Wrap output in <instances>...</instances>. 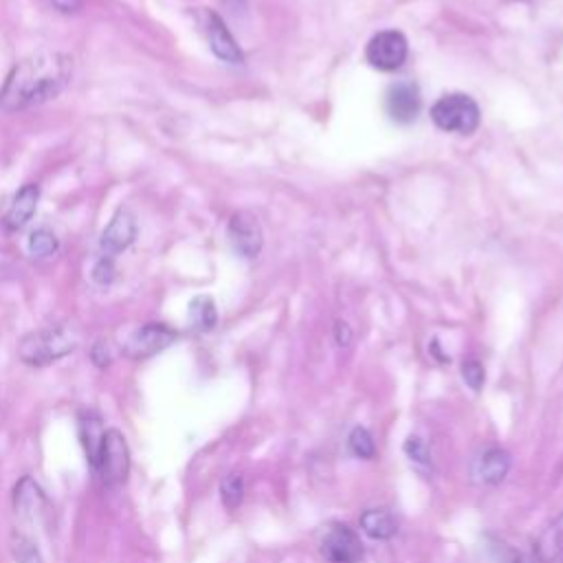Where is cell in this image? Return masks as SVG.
I'll use <instances>...</instances> for the list:
<instances>
[{
	"label": "cell",
	"instance_id": "6da1fadb",
	"mask_svg": "<svg viewBox=\"0 0 563 563\" xmlns=\"http://www.w3.org/2000/svg\"><path fill=\"white\" fill-rule=\"evenodd\" d=\"M73 77V57L59 51L35 53L9 70L0 88V110L20 112L57 97Z\"/></svg>",
	"mask_w": 563,
	"mask_h": 563
},
{
	"label": "cell",
	"instance_id": "7a4b0ae2",
	"mask_svg": "<svg viewBox=\"0 0 563 563\" xmlns=\"http://www.w3.org/2000/svg\"><path fill=\"white\" fill-rule=\"evenodd\" d=\"M75 347H77V336L68 328L51 325V328L26 332L18 343V356L26 365L44 367L70 354Z\"/></svg>",
	"mask_w": 563,
	"mask_h": 563
},
{
	"label": "cell",
	"instance_id": "3957f363",
	"mask_svg": "<svg viewBox=\"0 0 563 563\" xmlns=\"http://www.w3.org/2000/svg\"><path fill=\"white\" fill-rule=\"evenodd\" d=\"M431 121L444 132L473 134L479 128L482 112L473 97L464 92H449L431 106Z\"/></svg>",
	"mask_w": 563,
	"mask_h": 563
},
{
	"label": "cell",
	"instance_id": "277c9868",
	"mask_svg": "<svg viewBox=\"0 0 563 563\" xmlns=\"http://www.w3.org/2000/svg\"><path fill=\"white\" fill-rule=\"evenodd\" d=\"M95 468L106 486H121L130 473V449L119 429H106Z\"/></svg>",
	"mask_w": 563,
	"mask_h": 563
},
{
	"label": "cell",
	"instance_id": "5b68a950",
	"mask_svg": "<svg viewBox=\"0 0 563 563\" xmlns=\"http://www.w3.org/2000/svg\"><path fill=\"white\" fill-rule=\"evenodd\" d=\"M409 55V44L402 31L383 29L365 46V59L372 68L383 73L398 70Z\"/></svg>",
	"mask_w": 563,
	"mask_h": 563
},
{
	"label": "cell",
	"instance_id": "8992f818",
	"mask_svg": "<svg viewBox=\"0 0 563 563\" xmlns=\"http://www.w3.org/2000/svg\"><path fill=\"white\" fill-rule=\"evenodd\" d=\"M227 238H229V244L231 249L244 257V260H253L260 255L262 251V242H264V235H262V227L257 222V216L246 211V209H240L231 216L229 220V227H227Z\"/></svg>",
	"mask_w": 563,
	"mask_h": 563
},
{
	"label": "cell",
	"instance_id": "52a82bcc",
	"mask_svg": "<svg viewBox=\"0 0 563 563\" xmlns=\"http://www.w3.org/2000/svg\"><path fill=\"white\" fill-rule=\"evenodd\" d=\"M198 18H200V26L205 31V37H207L213 55L227 64H242L244 53H242L240 44L235 42L233 33L229 31V26L224 24V20L211 9H202L198 13Z\"/></svg>",
	"mask_w": 563,
	"mask_h": 563
},
{
	"label": "cell",
	"instance_id": "ba28073f",
	"mask_svg": "<svg viewBox=\"0 0 563 563\" xmlns=\"http://www.w3.org/2000/svg\"><path fill=\"white\" fill-rule=\"evenodd\" d=\"M178 332L174 328H169L167 323L161 321H150L143 323L141 328H136L128 343H125V354L132 358H150L158 352H163L165 347H169L176 341Z\"/></svg>",
	"mask_w": 563,
	"mask_h": 563
},
{
	"label": "cell",
	"instance_id": "9c48e42d",
	"mask_svg": "<svg viewBox=\"0 0 563 563\" xmlns=\"http://www.w3.org/2000/svg\"><path fill=\"white\" fill-rule=\"evenodd\" d=\"M321 554L330 563H358L363 559V545L352 528L334 523L321 539Z\"/></svg>",
	"mask_w": 563,
	"mask_h": 563
},
{
	"label": "cell",
	"instance_id": "30bf717a",
	"mask_svg": "<svg viewBox=\"0 0 563 563\" xmlns=\"http://www.w3.org/2000/svg\"><path fill=\"white\" fill-rule=\"evenodd\" d=\"M136 238V218L132 211L128 209H119L108 227L101 231V238H99V251H101V257H110L114 260L119 253H123Z\"/></svg>",
	"mask_w": 563,
	"mask_h": 563
},
{
	"label": "cell",
	"instance_id": "8fae6325",
	"mask_svg": "<svg viewBox=\"0 0 563 563\" xmlns=\"http://www.w3.org/2000/svg\"><path fill=\"white\" fill-rule=\"evenodd\" d=\"M385 108L391 121L411 123L420 112V90L413 81H396L385 95Z\"/></svg>",
	"mask_w": 563,
	"mask_h": 563
},
{
	"label": "cell",
	"instance_id": "7c38bea8",
	"mask_svg": "<svg viewBox=\"0 0 563 563\" xmlns=\"http://www.w3.org/2000/svg\"><path fill=\"white\" fill-rule=\"evenodd\" d=\"M13 508L26 521H40L46 515V495L40 484L29 475H24L13 488Z\"/></svg>",
	"mask_w": 563,
	"mask_h": 563
},
{
	"label": "cell",
	"instance_id": "4fadbf2b",
	"mask_svg": "<svg viewBox=\"0 0 563 563\" xmlns=\"http://www.w3.org/2000/svg\"><path fill=\"white\" fill-rule=\"evenodd\" d=\"M37 200H40V185L37 183L22 185L4 211V218H2L4 227L9 231L22 229L33 218V213L37 209Z\"/></svg>",
	"mask_w": 563,
	"mask_h": 563
},
{
	"label": "cell",
	"instance_id": "5bb4252c",
	"mask_svg": "<svg viewBox=\"0 0 563 563\" xmlns=\"http://www.w3.org/2000/svg\"><path fill=\"white\" fill-rule=\"evenodd\" d=\"M510 471V455L504 449H488L473 462V475L477 482L495 486L504 482Z\"/></svg>",
	"mask_w": 563,
	"mask_h": 563
},
{
	"label": "cell",
	"instance_id": "9a60e30c",
	"mask_svg": "<svg viewBox=\"0 0 563 563\" xmlns=\"http://www.w3.org/2000/svg\"><path fill=\"white\" fill-rule=\"evenodd\" d=\"M361 523V530L374 539V541H387L396 534L398 530V523H396V517L387 510V508H369L361 515L358 519Z\"/></svg>",
	"mask_w": 563,
	"mask_h": 563
},
{
	"label": "cell",
	"instance_id": "2e32d148",
	"mask_svg": "<svg viewBox=\"0 0 563 563\" xmlns=\"http://www.w3.org/2000/svg\"><path fill=\"white\" fill-rule=\"evenodd\" d=\"M563 556V515L541 532L534 541V559L539 563H556Z\"/></svg>",
	"mask_w": 563,
	"mask_h": 563
},
{
	"label": "cell",
	"instance_id": "e0dca14e",
	"mask_svg": "<svg viewBox=\"0 0 563 563\" xmlns=\"http://www.w3.org/2000/svg\"><path fill=\"white\" fill-rule=\"evenodd\" d=\"M218 321L216 301L209 295H198L189 301L187 308V323L194 332H209Z\"/></svg>",
	"mask_w": 563,
	"mask_h": 563
},
{
	"label": "cell",
	"instance_id": "ac0fdd59",
	"mask_svg": "<svg viewBox=\"0 0 563 563\" xmlns=\"http://www.w3.org/2000/svg\"><path fill=\"white\" fill-rule=\"evenodd\" d=\"M79 429H81V442H84L86 455H88L90 464L95 466L97 457H99V449H101V440H103V431L106 429L101 427V420L92 411L84 413Z\"/></svg>",
	"mask_w": 563,
	"mask_h": 563
},
{
	"label": "cell",
	"instance_id": "d6986e66",
	"mask_svg": "<svg viewBox=\"0 0 563 563\" xmlns=\"http://www.w3.org/2000/svg\"><path fill=\"white\" fill-rule=\"evenodd\" d=\"M9 548H11V554H13L15 563H44L42 552L35 545V541L29 534H24L22 530H18V528L11 530Z\"/></svg>",
	"mask_w": 563,
	"mask_h": 563
},
{
	"label": "cell",
	"instance_id": "ffe728a7",
	"mask_svg": "<svg viewBox=\"0 0 563 563\" xmlns=\"http://www.w3.org/2000/svg\"><path fill=\"white\" fill-rule=\"evenodd\" d=\"M347 449L354 457L361 460H372L376 455V444L372 433L365 427H354L347 435Z\"/></svg>",
	"mask_w": 563,
	"mask_h": 563
},
{
	"label": "cell",
	"instance_id": "44dd1931",
	"mask_svg": "<svg viewBox=\"0 0 563 563\" xmlns=\"http://www.w3.org/2000/svg\"><path fill=\"white\" fill-rule=\"evenodd\" d=\"M59 249L57 235L51 229H35L29 235V253L35 257H51Z\"/></svg>",
	"mask_w": 563,
	"mask_h": 563
},
{
	"label": "cell",
	"instance_id": "7402d4cb",
	"mask_svg": "<svg viewBox=\"0 0 563 563\" xmlns=\"http://www.w3.org/2000/svg\"><path fill=\"white\" fill-rule=\"evenodd\" d=\"M220 497H222L224 508L235 510L242 504V497H244V479L238 473L227 475L220 482Z\"/></svg>",
	"mask_w": 563,
	"mask_h": 563
},
{
	"label": "cell",
	"instance_id": "603a6c76",
	"mask_svg": "<svg viewBox=\"0 0 563 563\" xmlns=\"http://www.w3.org/2000/svg\"><path fill=\"white\" fill-rule=\"evenodd\" d=\"M402 449H405L407 457H409L413 464H420V466H429V464H431L429 449H427V444H424L418 435H409Z\"/></svg>",
	"mask_w": 563,
	"mask_h": 563
},
{
	"label": "cell",
	"instance_id": "cb8c5ba5",
	"mask_svg": "<svg viewBox=\"0 0 563 563\" xmlns=\"http://www.w3.org/2000/svg\"><path fill=\"white\" fill-rule=\"evenodd\" d=\"M462 376L466 380V385L473 389V391H479L482 385H484V367L479 361L471 358L462 365Z\"/></svg>",
	"mask_w": 563,
	"mask_h": 563
},
{
	"label": "cell",
	"instance_id": "d4e9b609",
	"mask_svg": "<svg viewBox=\"0 0 563 563\" xmlns=\"http://www.w3.org/2000/svg\"><path fill=\"white\" fill-rule=\"evenodd\" d=\"M114 273H117L114 260H110V257H99L92 266V279L101 286H108L114 279Z\"/></svg>",
	"mask_w": 563,
	"mask_h": 563
},
{
	"label": "cell",
	"instance_id": "484cf974",
	"mask_svg": "<svg viewBox=\"0 0 563 563\" xmlns=\"http://www.w3.org/2000/svg\"><path fill=\"white\" fill-rule=\"evenodd\" d=\"M90 356H92V361H95V365H97V367H106V365H110V361H112L110 343H108V341H97V343L92 345Z\"/></svg>",
	"mask_w": 563,
	"mask_h": 563
},
{
	"label": "cell",
	"instance_id": "4316f807",
	"mask_svg": "<svg viewBox=\"0 0 563 563\" xmlns=\"http://www.w3.org/2000/svg\"><path fill=\"white\" fill-rule=\"evenodd\" d=\"M62 13H75L81 9V0H48Z\"/></svg>",
	"mask_w": 563,
	"mask_h": 563
},
{
	"label": "cell",
	"instance_id": "83f0119b",
	"mask_svg": "<svg viewBox=\"0 0 563 563\" xmlns=\"http://www.w3.org/2000/svg\"><path fill=\"white\" fill-rule=\"evenodd\" d=\"M229 9H233V11H240L242 7H244V0H222Z\"/></svg>",
	"mask_w": 563,
	"mask_h": 563
},
{
	"label": "cell",
	"instance_id": "f1b7e54d",
	"mask_svg": "<svg viewBox=\"0 0 563 563\" xmlns=\"http://www.w3.org/2000/svg\"><path fill=\"white\" fill-rule=\"evenodd\" d=\"M506 563H523V559H521V554L515 552V554H510V556L506 559Z\"/></svg>",
	"mask_w": 563,
	"mask_h": 563
},
{
	"label": "cell",
	"instance_id": "f546056e",
	"mask_svg": "<svg viewBox=\"0 0 563 563\" xmlns=\"http://www.w3.org/2000/svg\"><path fill=\"white\" fill-rule=\"evenodd\" d=\"M556 563H563V556H561V559H559V561H556Z\"/></svg>",
	"mask_w": 563,
	"mask_h": 563
}]
</instances>
